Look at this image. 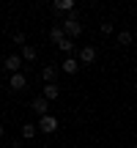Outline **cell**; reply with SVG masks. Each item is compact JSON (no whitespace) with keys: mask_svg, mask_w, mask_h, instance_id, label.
<instances>
[{"mask_svg":"<svg viewBox=\"0 0 137 148\" xmlns=\"http://www.w3.org/2000/svg\"><path fill=\"white\" fill-rule=\"evenodd\" d=\"M63 33H66V38H77L79 33H82V25H79V19H77V14H68L66 19H63Z\"/></svg>","mask_w":137,"mask_h":148,"instance_id":"obj_1","label":"cell"},{"mask_svg":"<svg viewBox=\"0 0 137 148\" xmlns=\"http://www.w3.org/2000/svg\"><path fill=\"white\" fill-rule=\"evenodd\" d=\"M30 110L36 112L38 118H44V115H49V101L44 99V96H38V99H33V101H30Z\"/></svg>","mask_w":137,"mask_h":148,"instance_id":"obj_2","label":"cell"},{"mask_svg":"<svg viewBox=\"0 0 137 148\" xmlns=\"http://www.w3.org/2000/svg\"><path fill=\"white\" fill-rule=\"evenodd\" d=\"M38 129H41L44 134H52L55 129H58V118H55V115H44V118H38Z\"/></svg>","mask_w":137,"mask_h":148,"instance_id":"obj_3","label":"cell"},{"mask_svg":"<svg viewBox=\"0 0 137 148\" xmlns=\"http://www.w3.org/2000/svg\"><path fill=\"white\" fill-rule=\"evenodd\" d=\"M77 60H79V63H85V66H90V63L96 60V49H93V47H82V49L77 52Z\"/></svg>","mask_w":137,"mask_h":148,"instance_id":"obj_4","label":"cell"},{"mask_svg":"<svg viewBox=\"0 0 137 148\" xmlns=\"http://www.w3.org/2000/svg\"><path fill=\"white\" fill-rule=\"evenodd\" d=\"M25 88H27V77H25V71L11 74V90H25Z\"/></svg>","mask_w":137,"mask_h":148,"instance_id":"obj_5","label":"cell"},{"mask_svg":"<svg viewBox=\"0 0 137 148\" xmlns=\"http://www.w3.org/2000/svg\"><path fill=\"white\" fill-rule=\"evenodd\" d=\"M3 66H5L11 74H16V71H22V58H19V55H8V58L3 60Z\"/></svg>","mask_w":137,"mask_h":148,"instance_id":"obj_6","label":"cell"},{"mask_svg":"<svg viewBox=\"0 0 137 148\" xmlns=\"http://www.w3.org/2000/svg\"><path fill=\"white\" fill-rule=\"evenodd\" d=\"M58 96H60V88H58V82H49V85H44V99H47V101L58 99Z\"/></svg>","mask_w":137,"mask_h":148,"instance_id":"obj_7","label":"cell"},{"mask_svg":"<svg viewBox=\"0 0 137 148\" xmlns=\"http://www.w3.org/2000/svg\"><path fill=\"white\" fill-rule=\"evenodd\" d=\"M52 8L55 11H71V14H74V0H55Z\"/></svg>","mask_w":137,"mask_h":148,"instance_id":"obj_8","label":"cell"},{"mask_svg":"<svg viewBox=\"0 0 137 148\" xmlns=\"http://www.w3.org/2000/svg\"><path fill=\"white\" fill-rule=\"evenodd\" d=\"M55 66H44L41 69V79H44V85H49V82H55Z\"/></svg>","mask_w":137,"mask_h":148,"instance_id":"obj_9","label":"cell"},{"mask_svg":"<svg viewBox=\"0 0 137 148\" xmlns=\"http://www.w3.org/2000/svg\"><path fill=\"white\" fill-rule=\"evenodd\" d=\"M77 69H79V60L77 58H66L63 60V71L66 74H77Z\"/></svg>","mask_w":137,"mask_h":148,"instance_id":"obj_10","label":"cell"},{"mask_svg":"<svg viewBox=\"0 0 137 148\" xmlns=\"http://www.w3.org/2000/svg\"><path fill=\"white\" fill-rule=\"evenodd\" d=\"M36 132H38L36 123H25V126H22V137H25V140H33V137H36Z\"/></svg>","mask_w":137,"mask_h":148,"instance_id":"obj_11","label":"cell"},{"mask_svg":"<svg viewBox=\"0 0 137 148\" xmlns=\"http://www.w3.org/2000/svg\"><path fill=\"white\" fill-rule=\"evenodd\" d=\"M22 60H30V63L36 60V49H33L30 44H25V47H22Z\"/></svg>","mask_w":137,"mask_h":148,"instance_id":"obj_12","label":"cell"},{"mask_svg":"<svg viewBox=\"0 0 137 148\" xmlns=\"http://www.w3.org/2000/svg\"><path fill=\"white\" fill-rule=\"evenodd\" d=\"M115 38H118V44H121V47H126V44H132V38H134V36H132L129 30H121Z\"/></svg>","mask_w":137,"mask_h":148,"instance_id":"obj_13","label":"cell"},{"mask_svg":"<svg viewBox=\"0 0 137 148\" xmlns=\"http://www.w3.org/2000/svg\"><path fill=\"white\" fill-rule=\"evenodd\" d=\"M49 38H52L55 44H60L66 38V33H63V27H52V33H49Z\"/></svg>","mask_w":137,"mask_h":148,"instance_id":"obj_14","label":"cell"},{"mask_svg":"<svg viewBox=\"0 0 137 148\" xmlns=\"http://www.w3.org/2000/svg\"><path fill=\"white\" fill-rule=\"evenodd\" d=\"M58 49H60V52H71V49H74V38H63V41L58 44Z\"/></svg>","mask_w":137,"mask_h":148,"instance_id":"obj_15","label":"cell"},{"mask_svg":"<svg viewBox=\"0 0 137 148\" xmlns=\"http://www.w3.org/2000/svg\"><path fill=\"white\" fill-rule=\"evenodd\" d=\"M112 30H115V27H112V22H101V33H104V36H110Z\"/></svg>","mask_w":137,"mask_h":148,"instance_id":"obj_16","label":"cell"},{"mask_svg":"<svg viewBox=\"0 0 137 148\" xmlns=\"http://www.w3.org/2000/svg\"><path fill=\"white\" fill-rule=\"evenodd\" d=\"M11 41H14V44H22V47H25V33H14V36H11Z\"/></svg>","mask_w":137,"mask_h":148,"instance_id":"obj_17","label":"cell"},{"mask_svg":"<svg viewBox=\"0 0 137 148\" xmlns=\"http://www.w3.org/2000/svg\"><path fill=\"white\" fill-rule=\"evenodd\" d=\"M3 134H5V126H3V123H0V140H3Z\"/></svg>","mask_w":137,"mask_h":148,"instance_id":"obj_18","label":"cell"},{"mask_svg":"<svg viewBox=\"0 0 137 148\" xmlns=\"http://www.w3.org/2000/svg\"><path fill=\"white\" fill-rule=\"evenodd\" d=\"M8 148H22V145H19V143H11V145H8Z\"/></svg>","mask_w":137,"mask_h":148,"instance_id":"obj_19","label":"cell"}]
</instances>
